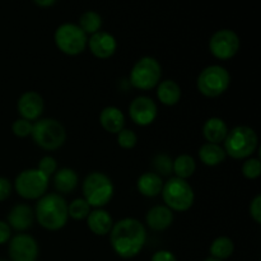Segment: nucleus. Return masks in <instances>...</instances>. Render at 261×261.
Returning <instances> with one entry per match:
<instances>
[{
	"label": "nucleus",
	"instance_id": "f257e3e1",
	"mask_svg": "<svg viewBox=\"0 0 261 261\" xmlns=\"http://www.w3.org/2000/svg\"><path fill=\"white\" fill-rule=\"evenodd\" d=\"M110 242L115 254L121 259H133L142 252L147 242V228L135 218H122L114 223Z\"/></svg>",
	"mask_w": 261,
	"mask_h": 261
},
{
	"label": "nucleus",
	"instance_id": "f03ea898",
	"mask_svg": "<svg viewBox=\"0 0 261 261\" xmlns=\"http://www.w3.org/2000/svg\"><path fill=\"white\" fill-rule=\"evenodd\" d=\"M35 218L47 231H59L68 223V203L60 194H45L36 204Z\"/></svg>",
	"mask_w": 261,
	"mask_h": 261
},
{
	"label": "nucleus",
	"instance_id": "7ed1b4c3",
	"mask_svg": "<svg viewBox=\"0 0 261 261\" xmlns=\"http://www.w3.org/2000/svg\"><path fill=\"white\" fill-rule=\"evenodd\" d=\"M259 147V137L252 127L239 125L228 130L223 142V149L228 157L233 160H246L255 153Z\"/></svg>",
	"mask_w": 261,
	"mask_h": 261
},
{
	"label": "nucleus",
	"instance_id": "20e7f679",
	"mask_svg": "<svg viewBox=\"0 0 261 261\" xmlns=\"http://www.w3.org/2000/svg\"><path fill=\"white\" fill-rule=\"evenodd\" d=\"M83 199L91 208H103L114 198L115 186L112 180L103 172L93 171L83 181Z\"/></svg>",
	"mask_w": 261,
	"mask_h": 261
},
{
	"label": "nucleus",
	"instance_id": "39448f33",
	"mask_svg": "<svg viewBox=\"0 0 261 261\" xmlns=\"http://www.w3.org/2000/svg\"><path fill=\"white\" fill-rule=\"evenodd\" d=\"M33 143L45 150H58L66 140V130L55 119H38L33 122L31 133Z\"/></svg>",
	"mask_w": 261,
	"mask_h": 261
},
{
	"label": "nucleus",
	"instance_id": "423d86ee",
	"mask_svg": "<svg viewBox=\"0 0 261 261\" xmlns=\"http://www.w3.org/2000/svg\"><path fill=\"white\" fill-rule=\"evenodd\" d=\"M161 195L167 208L180 213L189 211L195 201V194L190 184L175 176L163 182Z\"/></svg>",
	"mask_w": 261,
	"mask_h": 261
},
{
	"label": "nucleus",
	"instance_id": "0eeeda50",
	"mask_svg": "<svg viewBox=\"0 0 261 261\" xmlns=\"http://www.w3.org/2000/svg\"><path fill=\"white\" fill-rule=\"evenodd\" d=\"M231 74L221 65H209L200 71L196 79V88L208 98H217L228 89Z\"/></svg>",
	"mask_w": 261,
	"mask_h": 261
},
{
	"label": "nucleus",
	"instance_id": "6e6552de",
	"mask_svg": "<svg viewBox=\"0 0 261 261\" xmlns=\"http://www.w3.org/2000/svg\"><path fill=\"white\" fill-rule=\"evenodd\" d=\"M162 76L160 61L152 56H143L133 65L130 71V84L139 91H150L158 86Z\"/></svg>",
	"mask_w": 261,
	"mask_h": 261
},
{
	"label": "nucleus",
	"instance_id": "1a4fd4ad",
	"mask_svg": "<svg viewBox=\"0 0 261 261\" xmlns=\"http://www.w3.org/2000/svg\"><path fill=\"white\" fill-rule=\"evenodd\" d=\"M54 41L61 53L69 56H76L87 48L88 36L75 23H63L56 28Z\"/></svg>",
	"mask_w": 261,
	"mask_h": 261
},
{
	"label": "nucleus",
	"instance_id": "9d476101",
	"mask_svg": "<svg viewBox=\"0 0 261 261\" xmlns=\"http://www.w3.org/2000/svg\"><path fill=\"white\" fill-rule=\"evenodd\" d=\"M50 177L37 168H28L18 173L14 180V189L20 198L25 200H38L46 194Z\"/></svg>",
	"mask_w": 261,
	"mask_h": 261
},
{
	"label": "nucleus",
	"instance_id": "9b49d317",
	"mask_svg": "<svg viewBox=\"0 0 261 261\" xmlns=\"http://www.w3.org/2000/svg\"><path fill=\"white\" fill-rule=\"evenodd\" d=\"M240 37L232 30H219L209 40V51L218 60H231L240 50Z\"/></svg>",
	"mask_w": 261,
	"mask_h": 261
},
{
	"label": "nucleus",
	"instance_id": "f8f14e48",
	"mask_svg": "<svg viewBox=\"0 0 261 261\" xmlns=\"http://www.w3.org/2000/svg\"><path fill=\"white\" fill-rule=\"evenodd\" d=\"M8 254L10 261H36L40 247L31 234L18 233L9 240Z\"/></svg>",
	"mask_w": 261,
	"mask_h": 261
},
{
	"label": "nucleus",
	"instance_id": "ddd939ff",
	"mask_svg": "<svg viewBox=\"0 0 261 261\" xmlns=\"http://www.w3.org/2000/svg\"><path fill=\"white\" fill-rule=\"evenodd\" d=\"M129 116L138 126L153 124L158 116L157 103L150 97L138 96L129 105Z\"/></svg>",
	"mask_w": 261,
	"mask_h": 261
},
{
	"label": "nucleus",
	"instance_id": "4468645a",
	"mask_svg": "<svg viewBox=\"0 0 261 261\" xmlns=\"http://www.w3.org/2000/svg\"><path fill=\"white\" fill-rule=\"evenodd\" d=\"M17 110L20 117L28 121H37L45 110V101L42 96L35 91H27L22 93L17 102Z\"/></svg>",
	"mask_w": 261,
	"mask_h": 261
},
{
	"label": "nucleus",
	"instance_id": "2eb2a0df",
	"mask_svg": "<svg viewBox=\"0 0 261 261\" xmlns=\"http://www.w3.org/2000/svg\"><path fill=\"white\" fill-rule=\"evenodd\" d=\"M87 46H88L92 55L96 56L97 59H101V60H106V59L114 56L116 53L117 41L111 33L99 31L94 35H91Z\"/></svg>",
	"mask_w": 261,
	"mask_h": 261
},
{
	"label": "nucleus",
	"instance_id": "dca6fc26",
	"mask_svg": "<svg viewBox=\"0 0 261 261\" xmlns=\"http://www.w3.org/2000/svg\"><path fill=\"white\" fill-rule=\"evenodd\" d=\"M35 222V211L27 204H17L10 209L8 214L7 223L12 228V231H17L19 233L28 231L33 226Z\"/></svg>",
	"mask_w": 261,
	"mask_h": 261
},
{
	"label": "nucleus",
	"instance_id": "f3484780",
	"mask_svg": "<svg viewBox=\"0 0 261 261\" xmlns=\"http://www.w3.org/2000/svg\"><path fill=\"white\" fill-rule=\"evenodd\" d=\"M145 223L152 231H166L173 223V212L166 205L153 206L145 214Z\"/></svg>",
	"mask_w": 261,
	"mask_h": 261
},
{
	"label": "nucleus",
	"instance_id": "a211bd4d",
	"mask_svg": "<svg viewBox=\"0 0 261 261\" xmlns=\"http://www.w3.org/2000/svg\"><path fill=\"white\" fill-rule=\"evenodd\" d=\"M87 227L96 236H107L114 226V219L111 214L103 208H96L91 211L87 217Z\"/></svg>",
	"mask_w": 261,
	"mask_h": 261
},
{
	"label": "nucleus",
	"instance_id": "6ab92c4d",
	"mask_svg": "<svg viewBox=\"0 0 261 261\" xmlns=\"http://www.w3.org/2000/svg\"><path fill=\"white\" fill-rule=\"evenodd\" d=\"M99 124L110 134H117L125 126V115L119 107L107 106L99 114Z\"/></svg>",
	"mask_w": 261,
	"mask_h": 261
},
{
	"label": "nucleus",
	"instance_id": "aec40b11",
	"mask_svg": "<svg viewBox=\"0 0 261 261\" xmlns=\"http://www.w3.org/2000/svg\"><path fill=\"white\" fill-rule=\"evenodd\" d=\"M228 134V126L221 117H209L203 125V135L206 143L221 144Z\"/></svg>",
	"mask_w": 261,
	"mask_h": 261
},
{
	"label": "nucleus",
	"instance_id": "412c9836",
	"mask_svg": "<svg viewBox=\"0 0 261 261\" xmlns=\"http://www.w3.org/2000/svg\"><path fill=\"white\" fill-rule=\"evenodd\" d=\"M155 88H157L158 101L165 106H175L180 102L181 96H182L180 84L172 79L160 82Z\"/></svg>",
	"mask_w": 261,
	"mask_h": 261
},
{
	"label": "nucleus",
	"instance_id": "4be33fe9",
	"mask_svg": "<svg viewBox=\"0 0 261 261\" xmlns=\"http://www.w3.org/2000/svg\"><path fill=\"white\" fill-rule=\"evenodd\" d=\"M162 188V177L154 172H144L139 176L137 181L138 191L145 198H155V196L161 195Z\"/></svg>",
	"mask_w": 261,
	"mask_h": 261
},
{
	"label": "nucleus",
	"instance_id": "5701e85b",
	"mask_svg": "<svg viewBox=\"0 0 261 261\" xmlns=\"http://www.w3.org/2000/svg\"><path fill=\"white\" fill-rule=\"evenodd\" d=\"M79 182L78 173L73 168L64 167L54 173V186L60 194H71Z\"/></svg>",
	"mask_w": 261,
	"mask_h": 261
},
{
	"label": "nucleus",
	"instance_id": "b1692460",
	"mask_svg": "<svg viewBox=\"0 0 261 261\" xmlns=\"http://www.w3.org/2000/svg\"><path fill=\"white\" fill-rule=\"evenodd\" d=\"M200 162L208 167H216L224 162L227 158L226 152L221 144H213V143H205L199 148L198 152Z\"/></svg>",
	"mask_w": 261,
	"mask_h": 261
},
{
	"label": "nucleus",
	"instance_id": "393cba45",
	"mask_svg": "<svg viewBox=\"0 0 261 261\" xmlns=\"http://www.w3.org/2000/svg\"><path fill=\"white\" fill-rule=\"evenodd\" d=\"M209 252H211V257L224 261L233 255L234 244L229 237L219 236L212 242L211 247H209Z\"/></svg>",
	"mask_w": 261,
	"mask_h": 261
},
{
	"label": "nucleus",
	"instance_id": "a878e982",
	"mask_svg": "<svg viewBox=\"0 0 261 261\" xmlns=\"http://www.w3.org/2000/svg\"><path fill=\"white\" fill-rule=\"evenodd\" d=\"M195 171L196 162L191 155L180 154L173 160L172 173H175V177L188 180L189 177H191L195 173Z\"/></svg>",
	"mask_w": 261,
	"mask_h": 261
},
{
	"label": "nucleus",
	"instance_id": "bb28decb",
	"mask_svg": "<svg viewBox=\"0 0 261 261\" xmlns=\"http://www.w3.org/2000/svg\"><path fill=\"white\" fill-rule=\"evenodd\" d=\"M78 25L87 36L94 35L101 31L102 17L94 10H87L79 18Z\"/></svg>",
	"mask_w": 261,
	"mask_h": 261
},
{
	"label": "nucleus",
	"instance_id": "cd10ccee",
	"mask_svg": "<svg viewBox=\"0 0 261 261\" xmlns=\"http://www.w3.org/2000/svg\"><path fill=\"white\" fill-rule=\"evenodd\" d=\"M172 165L173 160L170 155L165 154V153H160L155 154L152 161L153 172L157 173L158 176H170L172 173Z\"/></svg>",
	"mask_w": 261,
	"mask_h": 261
},
{
	"label": "nucleus",
	"instance_id": "c85d7f7f",
	"mask_svg": "<svg viewBox=\"0 0 261 261\" xmlns=\"http://www.w3.org/2000/svg\"><path fill=\"white\" fill-rule=\"evenodd\" d=\"M91 213V206L83 198L74 199L68 205V214L75 221H83Z\"/></svg>",
	"mask_w": 261,
	"mask_h": 261
},
{
	"label": "nucleus",
	"instance_id": "c756f323",
	"mask_svg": "<svg viewBox=\"0 0 261 261\" xmlns=\"http://www.w3.org/2000/svg\"><path fill=\"white\" fill-rule=\"evenodd\" d=\"M242 175L247 180H256L261 175V163L259 158L250 157L242 163Z\"/></svg>",
	"mask_w": 261,
	"mask_h": 261
},
{
	"label": "nucleus",
	"instance_id": "7c9ffc66",
	"mask_svg": "<svg viewBox=\"0 0 261 261\" xmlns=\"http://www.w3.org/2000/svg\"><path fill=\"white\" fill-rule=\"evenodd\" d=\"M117 144L122 148V149H133L138 143V135L135 132L130 129H122L121 132L117 133Z\"/></svg>",
	"mask_w": 261,
	"mask_h": 261
},
{
	"label": "nucleus",
	"instance_id": "2f4dec72",
	"mask_svg": "<svg viewBox=\"0 0 261 261\" xmlns=\"http://www.w3.org/2000/svg\"><path fill=\"white\" fill-rule=\"evenodd\" d=\"M32 125L33 122L20 117L12 124V133L18 138H27L32 133Z\"/></svg>",
	"mask_w": 261,
	"mask_h": 261
},
{
	"label": "nucleus",
	"instance_id": "473e14b6",
	"mask_svg": "<svg viewBox=\"0 0 261 261\" xmlns=\"http://www.w3.org/2000/svg\"><path fill=\"white\" fill-rule=\"evenodd\" d=\"M37 170H40L43 175L50 177V176H54V173L58 171V162H56V160L53 155H45L38 162Z\"/></svg>",
	"mask_w": 261,
	"mask_h": 261
},
{
	"label": "nucleus",
	"instance_id": "72a5a7b5",
	"mask_svg": "<svg viewBox=\"0 0 261 261\" xmlns=\"http://www.w3.org/2000/svg\"><path fill=\"white\" fill-rule=\"evenodd\" d=\"M250 216L254 219L255 223L260 224L261 223V195L257 194L254 199L251 200V204H250Z\"/></svg>",
	"mask_w": 261,
	"mask_h": 261
},
{
	"label": "nucleus",
	"instance_id": "f704fd0d",
	"mask_svg": "<svg viewBox=\"0 0 261 261\" xmlns=\"http://www.w3.org/2000/svg\"><path fill=\"white\" fill-rule=\"evenodd\" d=\"M12 182L8 178L0 177V203L9 198L10 194H12Z\"/></svg>",
	"mask_w": 261,
	"mask_h": 261
},
{
	"label": "nucleus",
	"instance_id": "c9c22d12",
	"mask_svg": "<svg viewBox=\"0 0 261 261\" xmlns=\"http://www.w3.org/2000/svg\"><path fill=\"white\" fill-rule=\"evenodd\" d=\"M150 261H177V257L170 250H158L152 255Z\"/></svg>",
	"mask_w": 261,
	"mask_h": 261
},
{
	"label": "nucleus",
	"instance_id": "e433bc0d",
	"mask_svg": "<svg viewBox=\"0 0 261 261\" xmlns=\"http://www.w3.org/2000/svg\"><path fill=\"white\" fill-rule=\"evenodd\" d=\"M12 239V228L5 221H0V245H5Z\"/></svg>",
	"mask_w": 261,
	"mask_h": 261
},
{
	"label": "nucleus",
	"instance_id": "4c0bfd02",
	"mask_svg": "<svg viewBox=\"0 0 261 261\" xmlns=\"http://www.w3.org/2000/svg\"><path fill=\"white\" fill-rule=\"evenodd\" d=\"M36 5L41 8H50L56 3V0H33Z\"/></svg>",
	"mask_w": 261,
	"mask_h": 261
},
{
	"label": "nucleus",
	"instance_id": "58836bf2",
	"mask_svg": "<svg viewBox=\"0 0 261 261\" xmlns=\"http://www.w3.org/2000/svg\"><path fill=\"white\" fill-rule=\"evenodd\" d=\"M204 261H223V260H218V259H214V257H208V259H205Z\"/></svg>",
	"mask_w": 261,
	"mask_h": 261
},
{
	"label": "nucleus",
	"instance_id": "ea45409f",
	"mask_svg": "<svg viewBox=\"0 0 261 261\" xmlns=\"http://www.w3.org/2000/svg\"><path fill=\"white\" fill-rule=\"evenodd\" d=\"M0 261H5V260H0Z\"/></svg>",
	"mask_w": 261,
	"mask_h": 261
}]
</instances>
